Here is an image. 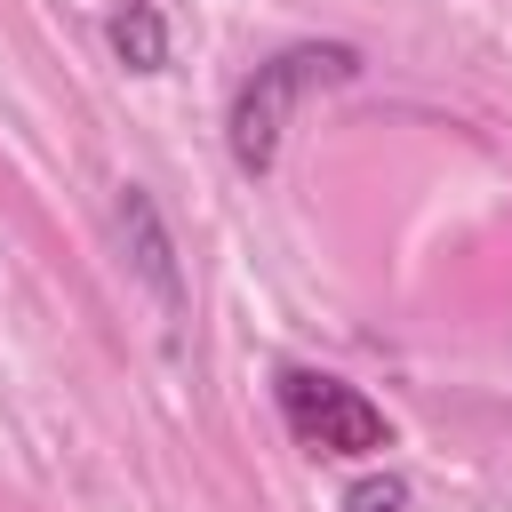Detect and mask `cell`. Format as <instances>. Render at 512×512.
I'll list each match as a JSON object with an SVG mask.
<instances>
[{"instance_id":"1","label":"cell","mask_w":512,"mask_h":512,"mask_svg":"<svg viewBox=\"0 0 512 512\" xmlns=\"http://www.w3.org/2000/svg\"><path fill=\"white\" fill-rule=\"evenodd\" d=\"M344 80H360V48H344V40H304V48H280V56H264V64L240 80V96H232V120H224L240 176H272V160H280V136H288V112H296L312 88H344Z\"/></svg>"},{"instance_id":"2","label":"cell","mask_w":512,"mask_h":512,"mask_svg":"<svg viewBox=\"0 0 512 512\" xmlns=\"http://www.w3.org/2000/svg\"><path fill=\"white\" fill-rule=\"evenodd\" d=\"M280 416H288V432H296L304 448H320V456H376V448H392L384 408H376L368 392H352L344 376L288 368V376H280Z\"/></svg>"},{"instance_id":"3","label":"cell","mask_w":512,"mask_h":512,"mask_svg":"<svg viewBox=\"0 0 512 512\" xmlns=\"http://www.w3.org/2000/svg\"><path fill=\"white\" fill-rule=\"evenodd\" d=\"M112 232H120V256H128V272L168 304V312H184V272H176V240H168V224H160V208H152V192L144 184H120L112 192Z\"/></svg>"},{"instance_id":"4","label":"cell","mask_w":512,"mask_h":512,"mask_svg":"<svg viewBox=\"0 0 512 512\" xmlns=\"http://www.w3.org/2000/svg\"><path fill=\"white\" fill-rule=\"evenodd\" d=\"M104 40H112V56L128 72H160L168 64V16H160V0H120L112 24H104Z\"/></svg>"},{"instance_id":"5","label":"cell","mask_w":512,"mask_h":512,"mask_svg":"<svg viewBox=\"0 0 512 512\" xmlns=\"http://www.w3.org/2000/svg\"><path fill=\"white\" fill-rule=\"evenodd\" d=\"M344 512H408V480L400 472H368L344 488Z\"/></svg>"}]
</instances>
